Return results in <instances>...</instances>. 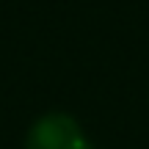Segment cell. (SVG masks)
Instances as JSON below:
<instances>
[{"label":"cell","mask_w":149,"mask_h":149,"mask_svg":"<svg viewBox=\"0 0 149 149\" xmlns=\"http://www.w3.org/2000/svg\"><path fill=\"white\" fill-rule=\"evenodd\" d=\"M25 149H88V141L72 116L47 113L28 130Z\"/></svg>","instance_id":"obj_1"}]
</instances>
